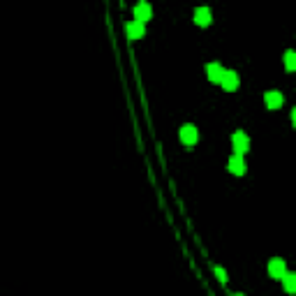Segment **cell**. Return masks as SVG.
<instances>
[{"label":"cell","mask_w":296,"mask_h":296,"mask_svg":"<svg viewBox=\"0 0 296 296\" xmlns=\"http://www.w3.org/2000/svg\"><path fill=\"white\" fill-rule=\"evenodd\" d=\"M125 33H128L132 39L144 37V23H141V21H130L128 26H125Z\"/></svg>","instance_id":"obj_10"},{"label":"cell","mask_w":296,"mask_h":296,"mask_svg":"<svg viewBox=\"0 0 296 296\" xmlns=\"http://www.w3.org/2000/svg\"><path fill=\"white\" fill-rule=\"evenodd\" d=\"M268 275L275 278V280H282L285 275H287V264H285V259H271L268 262Z\"/></svg>","instance_id":"obj_2"},{"label":"cell","mask_w":296,"mask_h":296,"mask_svg":"<svg viewBox=\"0 0 296 296\" xmlns=\"http://www.w3.org/2000/svg\"><path fill=\"white\" fill-rule=\"evenodd\" d=\"M227 167H229V171H231V174L243 176L245 174V160H243V155H236V153H234V155L229 158Z\"/></svg>","instance_id":"obj_3"},{"label":"cell","mask_w":296,"mask_h":296,"mask_svg":"<svg viewBox=\"0 0 296 296\" xmlns=\"http://www.w3.org/2000/svg\"><path fill=\"white\" fill-rule=\"evenodd\" d=\"M181 141L185 146L197 144V128H195V125H183L181 128Z\"/></svg>","instance_id":"obj_5"},{"label":"cell","mask_w":296,"mask_h":296,"mask_svg":"<svg viewBox=\"0 0 296 296\" xmlns=\"http://www.w3.org/2000/svg\"><path fill=\"white\" fill-rule=\"evenodd\" d=\"M234 296H245V294H234Z\"/></svg>","instance_id":"obj_15"},{"label":"cell","mask_w":296,"mask_h":296,"mask_svg":"<svg viewBox=\"0 0 296 296\" xmlns=\"http://www.w3.org/2000/svg\"><path fill=\"white\" fill-rule=\"evenodd\" d=\"M215 275H218V280H220V282H227V273H225V268L215 266Z\"/></svg>","instance_id":"obj_13"},{"label":"cell","mask_w":296,"mask_h":296,"mask_svg":"<svg viewBox=\"0 0 296 296\" xmlns=\"http://www.w3.org/2000/svg\"><path fill=\"white\" fill-rule=\"evenodd\" d=\"M225 72H227V69H222L220 63H211V65L206 67L208 81H213V84H222V76H225Z\"/></svg>","instance_id":"obj_4"},{"label":"cell","mask_w":296,"mask_h":296,"mask_svg":"<svg viewBox=\"0 0 296 296\" xmlns=\"http://www.w3.org/2000/svg\"><path fill=\"white\" fill-rule=\"evenodd\" d=\"M231 146H234L236 155H243V153H248V148H250V137L243 134V132H234V137H231Z\"/></svg>","instance_id":"obj_1"},{"label":"cell","mask_w":296,"mask_h":296,"mask_svg":"<svg viewBox=\"0 0 296 296\" xmlns=\"http://www.w3.org/2000/svg\"><path fill=\"white\" fill-rule=\"evenodd\" d=\"M292 123H294V125H296V109H294V111H292Z\"/></svg>","instance_id":"obj_14"},{"label":"cell","mask_w":296,"mask_h":296,"mask_svg":"<svg viewBox=\"0 0 296 296\" xmlns=\"http://www.w3.org/2000/svg\"><path fill=\"white\" fill-rule=\"evenodd\" d=\"M222 88H225V91H236V88H238V74H236L234 69H227V72H225V76H222Z\"/></svg>","instance_id":"obj_7"},{"label":"cell","mask_w":296,"mask_h":296,"mask_svg":"<svg viewBox=\"0 0 296 296\" xmlns=\"http://www.w3.org/2000/svg\"><path fill=\"white\" fill-rule=\"evenodd\" d=\"M151 16H153V9H151V5H148V2H139L137 7H134V21L146 23Z\"/></svg>","instance_id":"obj_6"},{"label":"cell","mask_w":296,"mask_h":296,"mask_svg":"<svg viewBox=\"0 0 296 296\" xmlns=\"http://www.w3.org/2000/svg\"><path fill=\"white\" fill-rule=\"evenodd\" d=\"M264 102H266V106H268V109H280L285 99H282V93H278V91H268V93L264 95Z\"/></svg>","instance_id":"obj_8"},{"label":"cell","mask_w":296,"mask_h":296,"mask_svg":"<svg viewBox=\"0 0 296 296\" xmlns=\"http://www.w3.org/2000/svg\"><path fill=\"white\" fill-rule=\"evenodd\" d=\"M285 67H287L289 72H296V51L285 53Z\"/></svg>","instance_id":"obj_12"},{"label":"cell","mask_w":296,"mask_h":296,"mask_svg":"<svg viewBox=\"0 0 296 296\" xmlns=\"http://www.w3.org/2000/svg\"><path fill=\"white\" fill-rule=\"evenodd\" d=\"M211 9L208 7H197L195 9V23L197 26H211Z\"/></svg>","instance_id":"obj_9"},{"label":"cell","mask_w":296,"mask_h":296,"mask_svg":"<svg viewBox=\"0 0 296 296\" xmlns=\"http://www.w3.org/2000/svg\"><path fill=\"white\" fill-rule=\"evenodd\" d=\"M282 287H285V292H289V294H296V273L285 275V278H282Z\"/></svg>","instance_id":"obj_11"}]
</instances>
